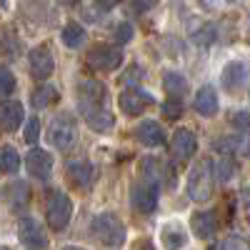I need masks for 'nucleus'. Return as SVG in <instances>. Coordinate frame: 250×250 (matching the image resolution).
Masks as SVG:
<instances>
[{"label":"nucleus","instance_id":"obj_20","mask_svg":"<svg viewBox=\"0 0 250 250\" xmlns=\"http://www.w3.org/2000/svg\"><path fill=\"white\" fill-rule=\"evenodd\" d=\"M160 240H163V245L168 248V250H180V248H185L188 235H185L180 223H165L163 225V233H160Z\"/></svg>","mask_w":250,"mask_h":250},{"label":"nucleus","instance_id":"obj_16","mask_svg":"<svg viewBox=\"0 0 250 250\" xmlns=\"http://www.w3.org/2000/svg\"><path fill=\"white\" fill-rule=\"evenodd\" d=\"M138 140L145 145V148H163L165 145V130L163 125L155 123V120H143L138 125Z\"/></svg>","mask_w":250,"mask_h":250},{"label":"nucleus","instance_id":"obj_29","mask_svg":"<svg viewBox=\"0 0 250 250\" xmlns=\"http://www.w3.org/2000/svg\"><path fill=\"white\" fill-rule=\"evenodd\" d=\"M23 138H25V143H38V138H40V120L33 115V118H28L25 120V130H23Z\"/></svg>","mask_w":250,"mask_h":250},{"label":"nucleus","instance_id":"obj_6","mask_svg":"<svg viewBox=\"0 0 250 250\" xmlns=\"http://www.w3.org/2000/svg\"><path fill=\"white\" fill-rule=\"evenodd\" d=\"M158 198H160V188L150 180H143V183H135L133 185V193H130V200H133V208L143 215H150L155 213L158 208Z\"/></svg>","mask_w":250,"mask_h":250},{"label":"nucleus","instance_id":"obj_2","mask_svg":"<svg viewBox=\"0 0 250 250\" xmlns=\"http://www.w3.org/2000/svg\"><path fill=\"white\" fill-rule=\"evenodd\" d=\"M70 215H73V203H70V198L62 193V190H50V193H48V200H45V218H48V225L53 228L55 233H60V230H65V228H68Z\"/></svg>","mask_w":250,"mask_h":250},{"label":"nucleus","instance_id":"obj_21","mask_svg":"<svg viewBox=\"0 0 250 250\" xmlns=\"http://www.w3.org/2000/svg\"><path fill=\"white\" fill-rule=\"evenodd\" d=\"M58 88L55 85H50V83H45V85H38L35 90H33V95H30V103H33V108H38V110H43V108H48V105H53V103L58 100Z\"/></svg>","mask_w":250,"mask_h":250},{"label":"nucleus","instance_id":"obj_32","mask_svg":"<svg viewBox=\"0 0 250 250\" xmlns=\"http://www.w3.org/2000/svg\"><path fill=\"white\" fill-rule=\"evenodd\" d=\"M15 90V75L8 68H0V95H10Z\"/></svg>","mask_w":250,"mask_h":250},{"label":"nucleus","instance_id":"obj_39","mask_svg":"<svg viewBox=\"0 0 250 250\" xmlns=\"http://www.w3.org/2000/svg\"><path fill=\"white\" fill-rule=\"evenodd\" d=\"M0 250H10V248H8V245H0Z\"/></svg>","mask_w":250,"mask_h":250},{"label":"nucleus","instance_id":"obj_11","mask_svg":"<svg viewBox=\"0 0 250 250\" xmlns=\"http://www.w3.org/2000/svg\"><path fill=\"white\" fill-rule=\"evenodd\" d=\"M220 83L228 93H243L248 88V68L245 62H228L223 75H220Z\"/></svg>","mask_w":250,"mask_h":250},{"label":"nucleus","instance_id":"obj_27","mask_svg":"<svg viewBox=\"0 0 250 250\" xmlns=\"http://www.w3.org/2000/svg\"><path fill=\"white\" fill-rule=\"evenodd\" d=\"M8 190H10V198H13V205H15V208H20V205L28 203V185H25L23 180L13 183Z\"/></svg>","mask_w":250,"mask_h":250},{"label":"nucleus","instance_id":"obj_25","mask_svg":"<svg viewBox=\"0 0 250 250\" xmlns=\"http://www.w3.org/2000/svg\"><path fill=\"white\" fill-rule=\"evenodd\" d=\"M163 85H165V90L170 93V98H180V95L188 90V80H185L180 73L168 70V73L163 75Z\"/></svg>","mask_w":250,"mask_h":250},{"label":"nucleus","instance_id":"obj_7","mask_svg":"<svg viewBox=\"0 0 250 250\" xmlns=\"http://www.w3.org/2000/svg\"><path fill=\"white\" fill-rule=\"evenodd\" d=\"M123 50L118 45H95L88 53V65L93 70H118L123 65Z\"/></svg>","mask_w":250,"mask_h":250},{"label":"nucleus","instance_id":"obj_3","mask_svg":"<svg viewBox=\"0 0 250 250\" xmlns=\"http://www.w3.org/2000/svg\"><path fill=\"white\" fill-rule=\"evenodd\" d=\"M48 140L55 145L58 150H68L70 145H75L78 140V123L70 113H60L50 120V130H48Z\"/></svg>","mask_w":250,"mask_h":250},{"label":"nucleus","instance_id":"obj_18","mask_svg":"<svg viewBox=\"0 0 250 250\" xmlns=\"http://www.w3.org/2000/svg\"><path fill=\"white\" fill-rule=\"evenodd\" d=\"M195 110L205 118H213L220 110V100H218V93H215L213 85H203L195 93Z\"/></svg>","mask_w":250,"mask_h":250},{"label":"nucleus","instance_id":"obj_34","mask_svg":"<svg viewBox=\"0 0 250 250\" xmlns=\"http://www.w3.org/2000/svg\"><path fill=\"white\" fill-rule=\"evenodd\" d=\"M133 250H155V243L150 238H138L133 243Z\"/></svg>","mask_w":250,"mask_h":250},{"label":"nucleus","instance_id":"obj_5","mask_svg":"<svg viewBox=\"0 0 250 250\" xmlns=\"http://www.w3.org/2000/svg\"><path fill=\"white\" fill-rule=\"evenodd\" d=\"M18 238L25 250H48V235L35 218H20L18 223Z\"/></svg>","mask_w":250,"mask_h":250},{"label":"nucleus","instance_id":"obj_13","mask_svg":"<svg viewBox=\"0 0 250 250\" xmlns=\"http://www.w3.org/2000/svg\"><path fill=\"white\" fill-rule=\"evenodd\" d=\"M170 150H173V158H175V160H180V163L190 160V158L195 155V150H198V138H195V133L185 130V128L175 130Z\"/></svg>","mask_w":250,"mask_h":250},{"label":"nucleus","instance_id":"obj_35","mask_svg":"<svg viewBox=\"0 0 250 250\" xmlns=\"http://www.w3.org/2000/svg\"><path fill=\"white\" fill-rule=\"evenodd\" d=\"M133 5H135L138 10H143V13H145V10L155 8V5H158V0H133Z\"/></svg>","mask_w":250,"mask_h":250},{"label":"nucleus","instance_id":"obj_31","mask_svg":"<svg viewBox=\"0 0 250 250\" xmlns=\"http://www.w3.org/2000/svg\"><path fill=\"white\" fill-rule=\"evenodd\" d=\"M163 115H165V118H170V120L180 118V115H183L180 98H168V100H165V103H163Z\"/></svg>","mask_w":250,"mask_h":250},{"label":"nucleus","instance_id":"obj_10","mask_svg":"<svg viewBox=\"0 0 250 250\" xmlns=\"http://www.w3.org/2000/svg\"><path fill=\"white\" fill-rule=\"evenodd\" d=\"M68 178L73 185H78L80 190H88V188L95 183L98 178V170H95V165L88 163V160H70L68 163Z\"/></svg>","mask_w":250,"mask_h":250},{"label":"nucleus","instance_id":"obj_1","mask_svg":"<svg viewBox=\"0 0 250 250\" xmlns=\"http://www.w3.org/2000/svg\"><path fill=\"white\" fill-rule=\"evenodd\" d=\"M93 235L105 248H120L125 243V225L115 213H100L93 218Z\"/></svg>","mask_w":250,"mask_h":250},{"label":"nucleus","instance_id":"obj_19","mask_svg":"<svg viewBox=\"0 0 250 250\" xmlns=\"http://www.w3.org/2000/svg\"><path fill=\"white\" fill-rule=\"evenodd\" d=\"M190 225H193V233L200 238V240H208L213 238L215 230H218V218L213 210H200L190 218Z\"/></svg>","mask_w":250,"mask_h":250},{"label":"nucleus","instance_id":"obj_30","mask_svg":"<svg viewBox=\"0 0 250 250\" xmlns=\"http://www.w3.org/2000/svg\"><path fill=\"white\" fill-rule=\"evenodd\" d=\"M218 250H250V245H248V240H245L243 235H228V238L220 243Z\"/></svg>","mask_w":250,"mask_h":250},{"label":"nucleus","instance_id":"obj_37","mask_svg":"<svg viewBox=\"0 0 250 250\" xmlns=\"http://www.w3.org/2000/svg\"><path fill=\"white\" fill-rule=\"evenodd\" d=\"M98 3H100V5H105V8H113V5L120 3V0H98Z\"/></svg>","mask_w":250,"mask_h":250},{"label":"nucleus","instance_id":"obj_4","mask_svg":"<svg viewBox=\"0 0 250 250\" xmlns=\"http://www.w3.org/2000/svg\"><path fill=\"white\" fill-rule=\"evenodd\" d=\"M213 185H215V180L210 173V163H200L188 175V195L195 203H205L213 195Z\"/></svg>","mask_w":250,"mask_h":250},{"label":"nucleus","instance_id":"obj_17","mask_svg":"<svg viewBox=\"0 0 250 250\" xmlns=\"http://www.w3.org/2000/svg\"><path fill=\"white\" fill-rule=\"evenodd\" d=\"M80 105H103L105 103V85L98 80H83L78 88Z\"/></svg>","mask_w":250,"mask_h":250},{"label":"nucleus","instance_id":"obj_8","mask_svg":"<svg viewBox=\"0 0 250 250\" xmlns=\"http://www.w3.org/2000/svg\"><path fill=\"white\" fill-rule=\"evenodd\" d=\"M25 168L35 180H48L53 173V158L43 148H30L25 155Z\"/></svg>","mask_w":250,"mask_h":250},{"label":"nucleus","instance_id":"obj_24","mask_svg":"<svg viewBox=\"0 0 250 250\" xmlns=\"http://www.w3.org/2000/svg\"><path fill=\"white\" fill-rule=\"evenodd\" d=\"M20 168V155L15 148L10 145H3L0 148V175H15Z\"/></svg>","mask_w":250,"mask_h":250},{"label":"nucleus","instance_id":"obj_15","mask_svg":"<svg viewBox=\"0 0 250 250\" xmlns=\"http://www.w3.org/2000/svg\"><path fill=\"white\" fill-rule=\"evenodd\" d=\"M80 113L83 118L88 120V125L95 130V133H108L113 128V115L103 108V105H80Z\"/></svg>","mask_w":250,"mask_h":250},{"label":"nucleus","instance_id":"obj_33","mask_svg":"<svg viewBox=\"0 0 250 250\" xmlns=\"http://www.w3.org/2000/svg\"><path fill=\"white\" fill-rule=\"evenodd\" d=\"M130 38H133V25L130 23H120L118 30H115V43L118 45H125Z\"/></svg>","mask_w":250,"mask_h":250},{"label":"nucleus","instance_id":"obj_23","mask_svg":"<svg viewBox=\"0 0 250 250\" xmlns=\"http://www.w3.org/2000/svg\"><path fill=\"white\" fill-rule=\"evenodd\" d=\"M143 173L150 183L160 185L165 178H168V165H165L163 160H155V158H145L143 160Z\"/></svg>","mask_w":250,"mask_h":250},{"label":"nucleus","instance_id":"obj_26","mask_svg":"<svg viewBox=\"0 0 250 250\" xmlns=\"http://www.w3.org/2000/svg\"><path fill=\"white\" fill-rule=\"evenodd\" d=\"M210 173H213V180L228 183V180L233 178V173H235V163L230 158H220V160L210 163Z\"/></svg>","mask_w":250,"mask_h":250},{"label":"nucleus","instance_id":"obj_28","mask_svg":"<svg viewBox=\"0 0 250 250\" xmlns=\"http://www.w3.org/2000/svg\"><path fill=\"white\" fill-rule=\"evenodd\" d=\"M215 150L223 155H235L238 150H243V143H238L235 138H220L215 143Z\"/></svg>","mask_w":250,"mask_h":250},{"label":"nucleus","instance_id":"obj_9","mask_svg":"<svg viewBox=\"0 0 250 250\" xmlns=\"http://www.w3.org/2000/svg\"><path fill=\"white\" fill-rule=\"evenodd\" d=\"M118 103H120V110H123L125 115L135 118V115H140L145 108H150V105H153V98L145 93V90H140V88H133V90L120 93Z\"/></svg>","mask_w":250,"mask_h":250},{"label":"nucleus","instance_id":"obj_22","mask_svg":"<svg viewBox=\"0 0 250 250\" xmlns=\"http://www.w3.org/2000/svg\"><path fill=\"white\" fill-rule=\"evenodd\" d=\"M60 38H62V45H68V48H80V45L88 43V33L80 23H68L65 28H62Z\"/></svg>","mask_w":250,"mask_h":250},{"label":"nucleus","instance_id":"obj_36","mask_svg":"<svg viewBox=\"0 0 250 250\" xmlns=\"http://www.w3.org/2000/svg\"><path fill=\"white\" fill-rule=\"evenodd\" d=\"M233 123H238V128H240V130H248V113L240 110L238 115H233Z\"/></svg>","mask_w":250,"mask_h":250},{"label":"nucleus","instance_id":"obj_14","mask_svg":"<svg viewBox=\"0 0 250 250\" xmlns=\"http://www.w3.org/2000/svg\"><path fill=\"white\" fill-rule=\"evenodd\" d=\"M25 120V110H23V103L18 100H5L0 103V130L13 133L15 128H20Z\"/></svg>","mask_w":250,"mask_h":250},{"label":"nucleus","instance_id":"obj_38","mask_svg":"<svg viewBox=\"0 0 250 250\" xmlns=\"http://www.w3.org/2000/svg\"><path fill=\"white\" fill-rule=\"evenodd\" d=\"M62 250H85V248H75V245H65Z\"/></svg>","mask_w":250,"mask_h":250},{"label":"nucleus","instance_id":"obj_12","mask_svg":"<svg viewBox=\"0 0 250 250\" xmlns=\"http://www.w3.org/2000/svg\"><path fill=\"white\" fill-rule=\"evenodd\" d=\"M28 60H30V73H33L35 80H48L53 75V70H55V60H53L50 50L43 48V45L33 48L30 55H28Z\"/></svg>","mask_w":250,"mask_h":250}]
</instances>
